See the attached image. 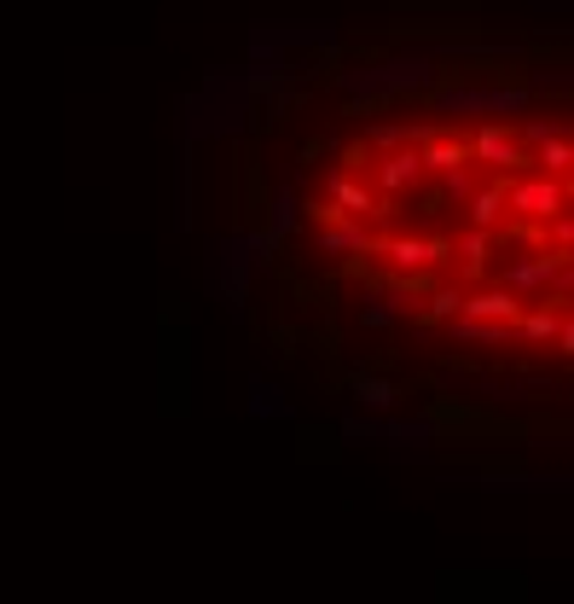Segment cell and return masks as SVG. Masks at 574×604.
Listing matches in <instances>:
<instances>
[{
    "label": "cell",
    "instance_id": "cell-17",
    "mask_svg": "<svg viewBox=\"0 0 574 604\" xmlns=\"http://www.w3.org/2000/svg\"><path fill=\"white\" fill-rule=\"evenodd\" d=\"M522 88H528V93H558V99H563V93L574 88V76H569L563 65H558V70H551V65H528Z\"/></svg>",
    "mask_w": 574,
    "mask_h": 604
},
{
    "label": "cell",
    "instance_id": "cell-20",
    "mask_svg": "<svg viewBox=\"0 0 574 604\" xmlns=\"http://www.w3.org/2000/svg\"><path fill=\"white\" fill-rule=\"evenodd\" d=\"M470 192H476V180H470V164L441 175V198H447V204H459V210H464V198H470Z\"/></svg>",
    "mask_w": 574,
    "mask_h": 604
},
{
    "label": "cell",
    "instance_id": "cell-9",
    "mask_svg": "<svg viewBox=\"0 0 574 604\" xmlns=\"http://www.w3.org/2000/svg\"><path fill=\"white\" fill-rule=\"evenodd\" d=\"M319 250L325 256H354V250H378V238L365 233V221H325L319 227Z\"/></svg>",
    "mask_w": 574,
    "mask_h": 604
},
{
    "label": "cell",
    "instance_id": "cell-5",
    "mask_svg": "<svg viewBox=\"0 0 574 604\" xmlns=\"http://www.w3.org/2000/svg\"><path fill=\"white\" fill-rule=\"evenodd\" d=\"M378 250L389 256V268H395V273H429V268H441V261L453 256V245L436 238V233H389Z\"/></svg>",
    "mask_w": 574,
    "mask_h": 604
},
{
    "label": "cell",
    "instance_id": "cell-11",
    "mask_svg": "<svg viewBox=\"0 0 574 604\" xmlns=\"http://www.w3.org/2000/svg\"><path fill=\"white\" fill-rule=\"evenodd\" d=\"M418 164H424V175L464 169L470 164V157H464V134H441V139H429V146H418Z\"/></svg>",
    "mask_w": 574,
    "mask_h": 604
},
{
    "label": "cell",
    "instance_id": "cell-12",
    "mask_svg": "<svg viewBox=\"0 0 574 604\" xmlns=\"http://www.w3.org/2000/svg\"><path fill=\"white\" fill-rule=\"evenodd\" d=\"M268 210H273V215H268V233H273V238H284V233H296V227H302V198H296V180H279Z\"/></svg>",
    "mask_w": 574,
    "mask_h": 604
},
{
    "label": "cell",
    "instance_id": "cell-18",
    "mask_svg": "<svg viewBox=\"0 0 574 604\" xmlns=\"http://www.w3.org/2000/svg\"><path fill=\"white\" fill-rule=\"evenodd\" d=\"M354 401L360 407H372V413H383V407H395V384H389V378H354Z\"/></svg>",
    "mask_w": 574,
    "mask_h": 604
},
{
    "label": "cell",
    "instance_id": "cell-13",
    "mask_svg": "<svg viewBox=\"0 0 574 604\" xmlns=\"http://www.w3.org/2000/svg\"><path fill=\"white\" fill-rule=\"evenodd\" d=\"M569 169H574V146H569V134H563V139H545L540 152H528V175L569 180Z\"/></svg>",
    "mask_w": 574,
    "mask_h": 604
},
{
    "label": "cell",
    "instance_id": "cell-6",
    "mask_svg": "<svg viewBox=\"0 0 574 604\" xmlns=\"http://www.w3.org/2000/svg\"><path fill=\"white\" fill-rule=\"evenodd\" d=\"M372 187H378L383 198H413V192L424 187L418 152L401 146V152H389V157H372Z\"/></svg>",
    "mask_w": 574,
    "mask_h": 604
},
{
    "label": "cell",
    "instance_id": "cell-22",
    "mask_svg": "<svg viewBox=\"0 0 574 604\" xmlns=\"http://www.w3.org/2000/svg\"><path fill=\"white\" fill-rule=\"evenodd\" d=\"M424 309L436 314V320H453V314H459V291H436V297L424 302Z\"/></svg>",
    "mask_w": 574,
    "mask_h": 604
},
{
    "label": "cell",
    "instance_id": "cell-14",
    "mask_svg": "<svg viewBox=\"0 0 574 604\" xmlns=\"http://www.w3.org/2000/svg\"><path fill=\"white\" fill-rule=\"evenodd\" d=\"M569 128L558 123V116H522V123H510V139H517L522 152H540L545 139H563Z\"/></svg>",
    "mask_w": 574,
    "mask_h": 604
},
{
    "label": "cell",
    "instance_id": "cell-19",
    "mask_svg": "<svg viewBox=\"0 0 574 604\" xmlns=\"http://www.w3.org/2000/svg\"><path fill=\"white\" fill-rule=\"evenodd\" d=\"M459 250H464V261H470V273H482V268H487V250H494V233H476V227H470V233L459 238Z\"/></svg>",
    "mask_w": 574,
    "mask_h": 604
},
{
    "label": "cell",
    "instance_id": "cell-7",
    "mask_svg": "<svg viewBox=\"0 0 574 604\" xmlns=\"http://www.w3.org/2000/svg\"><path fill=\"white\" fill-rule=\"evenodd\" d=\"M325 204H331L337 215H348V221H354V215H372V204H378V192L372 187H365V180L360 175H331V187H325Z\"/></svg>",
    "mask_w": 574,
    "mask_h": 604
},
{
    "label": "cell",
    "instance_id": "cell-10",
    "mask_svg": "<svg viewBox=\"0 0 574 604\" xmlns=\"http://www.w3.org/2000/svg\"><path fill=\"white\" fill-rule=\"evenodd\" d=\"M505 180H510V175L487 180V187H476V192L464 198V210H470V227H476V233H494L499 221H505Z\"/></svg>",
    "mask_w": 574,
    "mask_h": 604
},
{
    "label": "cell",
    "instance_id": "cell-3",
    "mask_svg": "<svg viewBox=\"0 0 574 604\" xmlns=\"http://www.w3.org/2000/svg\"><path fill=\"white\" fill-rule=\"evenodd\" d=\"M563 210H569V180H551V175H510L505 180V215L551 221Z\"/></svg>",
    "mask_w": 574,
    "mask_h": 604
},
{
    "label": "cell",
    "instance_id": "cell-4",
    "mask_svg": "<svg viewBox=\"0 0 574 604\" xmlns=\"http://www.w3.org/2000/svg\"><path fill=\"white\" fill-rule=\"evenodd\" d=\"M464 157L470 164H494L499 175H528V152L510 139L505 123H476L464 134Z\"/></svg>",
    "mask_w": 574,
    "mask_h": 604
},
{
    "label": "cell",
    "instance_id": "cell-23",
    "mask_svg": "<svg viewBox=\"0 0 574 604\" xmlns=\"http://www.w3.org/2000/svg\"><path fill=\"white\" fill-rule=\"evenodd\" d=\"M528 7H534V12H551V7H558V12H563L569 0H528Z\"/></svg>",
    "mask_w": 574,
    "mask_h": 604
},
{
    "label": "cell",
    "instance_id": "cell-2",
    "mask_svg": "<svg viewBox=\"0 0 574 604\" xmlns=\"http://www.w3.org/2000/svg\"><path fill=\"white\" fill-rule=\"evenodd\" d=\"M250 88L238 82V76L227 70H210V82H203L198 93H187V105H180V134L192 139H210V134H238L244 116H250Z\"/></svg>",
    "mask_w": 574,
    "mask_h": 604
},
{
    "label": "cell",
    "instance_id": "cell-15",
    "mask_svg": "<svg viewBox=\"0 0 574 604\" xmlns=\"http://www.w3.org/2000/svg\"><path fill=\"white\" fill-rule=\"evenodd\" d=\"M250 413L256 418H291V401H284V390L279 384H268V378H250Z\"/></svg>",
    "mask_w": 574,
    "mask_h": 604
},
{
    "label": "cell",
    "instance_id": "cell-1",
    "mask_svg": "<svg viewBox=\"0 0 574 604\" xmlns=\"http://www.w3.org/2000/svg\"><path fill=\"white\" fill-rule=\"evenodd\" d=\"M441 58L429 47H401L395 58L383 65H365V70H337V88L348 93V116H378V105L389 99H413V93H429L441 82Z\"/></svg>",
    "mask_w": 574,
    "mask_h": 604
},
{
    "label": "cell",
    "instance_id": "cell-16",
    "mask_svg": "<svg viewBox=\"0 0 574 604\" xmlns=\"http://www.w3.org/2000/svg\"><path fill=\"white\" fill-rule=\"evenodd\" d=\"M365 146H372L378 157L413 146V123H365Z\"/></svg>",
    "mask_w": 574,
    "mask_h": 604
},
{
    "label": "cell",
    "instance_id": "cell-21",
    "mask_svg": "<svg viewBox=\"0 0 574 604\" xmlns=\"http://www.w3.org/2000/svg\"><path fill=\"white\" fill-rule=\"evenodd\" d=\"M545 238H558V250L569 256V238H574V215H569V210H563V215H551V221H545Z\"/></svg>",
    "mask_w": 574,
    "mask_h": 604
},
{
    "label": "cell",
    "instance_id": "cell-8",
    "mask_svg": "<svg viewBox=\"0 0 574 604\" xmlns=\"http://www.w3.org/2000/svg\"><path fill=\"white\" fill-rule=\"evenodd\" d=\"M459 314L464 320H494V326H510V320L522 314V302L510 297V291H499V286H487L476 297H459Z\"/></svg>",
    "mask_w": 574,
    "mask_h": 604
}]
</instances>
